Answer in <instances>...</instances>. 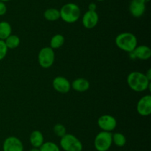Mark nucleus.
<instances>
[{"label": "nucleus", "instance_id": "412c9836", "mask_svg": "<svg viewBox=\"0 0 151 151\" xmlns=\"http://www.w3.org/2000/svg\"><path fill=\"white\" fill-rule=\"evenodd\" d=\"M39 150L40 151H60V147L52 142H44Z\"/></svg>", "mask_w": 151, "mask_h": 151}, {"label": "nucleus", "instance_id": "cd10ccee", "mask_svg": "<svg viewBox=\"0 0 151 151\" xmlns=\"http://www.w3.org/2000/svg\"><path fill=\"white\" fill-rule=\"evenodd\" d=\"M140 1H142L143 3H145V4H146V3L148 2V1H150V0H140Z\"/></svg>", "mask_w": 151, "mask_h": 151}, {"label": "nucleus", "instance_id": "4468645a", "mask_svg": "<svg viewBox=\"0 0 151 151\" xmlns=\"http://www.w3.org/2000/svg\"><path fill=\"white\" fill-rule=\"evenodd\" d=\"M71 87L75 91L83 93L89 89L90 83L86 78H78L71 83Z\"/></svg>", "mask_w": 151, "mask_h": 151}, {"label": "nucleus", "instance_id": "a211bd4d", "mask_svg": "<svg viewBox=\"0 0 151 151\" xmlns=\"http://www.w3.org/2000/svg\"><path fill=\"white\" fill-rule=\"evenodd\" d=\"M64 41L65 38L63 35L59 33L55 34V35H54L51 38L50 47H51V48H52L53 50H54V49H58L63 45Z\"/></svg>", "mask_w": 151, "mask_h": 151}, {"label": "nucleus", "instance_id": "9d476101", "mask_svg": "<svg viewBox=\"0 0 151 151\" xmlns=\"http://www.w3.org/2000/svg\"><path fill=\"white\" fill-rule=\"evenodd\" d=\"M52 87L57 92L60 93H69V90H71V83L69 82V80L65 77L58 76H56L52 81Z\"/></svg>", "mask_w": 151, "mask_h": 151}, {"label": "nucleus", "instance_id": "1a4fd4ad", "mask_svg": "<svg viewBox=\"0 0 151 151\" xmlns=\"http://www.w3.org/2000/svg\"><path fill=\"white\" fill-rule=\"evenodd\" d=\"M137 111L142 116H148L151 113V96L145 95L138 101Z\"/></svg>", "mask_w": 151, "mask_h": 151}, {"label": "nucleus", "instance_id": "bb28decb", "mask_svg": "<svg viewBox=\"0 0 151 151\" xmlns=\"http://www.w3.org/2000/svg\"><path fill=\"white\" fill-rule=\"evenodd\" d=\"M29 151H40L39 148H37V147H32Z\"/></svg>", "mask_w": 151, "mask_h": 151}, {"label": "nucleus", "instance_id": "7ed1b4c3", "mask_svg": "<svg viewBox=\"0 0 151 151\" xmlns=\"http://www.w3.org/2000/svg\"><path fill=\"white\" fill-rule=\"evenodd\" d=\"M60 10V18L66 23H75L79 20L81 15V10L79 6L75 3L69 2L63 4Z\"/></svg>", "mask_w": 151, "mask_h": 151}, {"label": "nucleus", "instance_id": "aec40b11", "mask_svg": "<svg viewBox=\"0 0 151 151\" xmlns=\"http://www.w3.org/2000/svg\"><path fill=\"white\" fill-rule=\"evenodd\" d=\"M112 142L116 147H122L126 144L127 139L125 135L121 133H115L112 134Z\"/></svg>", "mask_w": 151, "mask_h": 151}, {"label": "nucleus", "instance_id": "a878e982", "mask_svg": "<svg viewBox=\"0 0 151 151\" xmlns=\"http://www.w3.org/2000/svg\"><path fill=\"white\" fill-rule=\"evenodd\" d=\"M145 76H146V77H147V78H148V80H151V69H148V70L147 71V73H145Z\"/></svg>", "mask_w": 151, "mask_h": 151}, {"label": "nucleus", "instance_id": "6e6552de", "mask_svg": "<svg viewBox=\"0 0 151 151\" xmlns=\"http://www.w3.org/2000/svg\"><path fill=\"white\" fill-rule=\"evenodd\" d=\"M2 150L3 151H24V145L19 138L9 136L3 142Z\"/></svg>", "mask_w": 151, "mask_h": 151}, {"label": "nucleus", "instance_id": "423d86ee", "mask_svg": "<svg viewBox=\"0 0 151 151\" xmlns=\"http://www.w3.org/2000/svg\"><path fill=\"white\" fill-rule=\"evenodd\" d=\"M54 50L50 47H44L40 50L38 55V62L43 68H49L52 66L55 62Z\"/></svg>", "mask_w": 151, "mask_h": 151}, {"label": "nucleus", "instance_id": "dca6fc26", "mask_svg": "<svg viewBox=\"0 0 151 151\" xmlns=\"http://www.w3.org/2000/svg\"><path fill=\"white\" fill-rule=\"evenodd\" d=\"M12 34V28L10 23L6 21L0 22V39L5 40Z\"/></svg>", "mask_w": 151, "mask_h": 151}, {"label": "nucleus", "instance_id": "7c9ffc66", "mask_svg": "<svg viewBox=\"0 0 151 151\" xmlns=\"http://www.w3.org/2000/svg\"></svg>", "mask_w": 151, "mask_h": 151}, {"label": "nucleus", "instance_id": "6ab92c4d", "mask_svg": "<svg viewBox=\"0 0 151 151\" xmlns=\"http://www.w3.org/2000/svg\"><path fill=\"white\" fill-rule=\"evenodd\" d=\"M4 42H5L6 46L8 49H15L19 47L21 41L18 36L11 34L4 40Z\"/></svg>", "mask_w": 151, "mask_h": 151}, {"label": "nucleus", "instance_id": "f03ea898", "mask_svg": "<svg viewBox=\"0 0 151 151\" xmlns=\"http://www.w3.org/2000/svg\"><path fill=\"white\" fill-rule=\"evenodd\" d=\"M115 43L118 48L125 52L131 53L138 45L137 38L134 33L124 32L118 34L115 38Z\"/></svg>", "mask_w": 151, "mask_h": 151}, {"label": "nucleus", "instance_id": "39448f33", "mask_svg": "<svg viewBox=\"0 0 151 151\" xmlns=\"http://www.w3.org/2000/svg\"><path fill=\"white\" fill-rule=\"evenodd\" d=\"M112 144V133L111 132L100 131L94 138V146L97 151H108Z\"/></svg>", "mask_w": 151, "mask_h": 151}, {"label": "nucleus", "instance_id": "9b49d317", "mask_svg": "<svg viewBox=\"0 0 151 151\" xmlns=\"http://www.w3.org/2000/svg\"><path fill=\"white\" fill-rule=\"evenodd\" d=\"M131 59L148 60L151 56V49L148 46L137 45L132 52L129 53Z\"/></svg>", "mask_w": 151, "mask_h": 151}, {"label": "nucleus", "instance_id": "f257e3e1", "mask_svg": "<svg viewBox=\"0 0 151 151\" xmlns=\"http://www.w3.org/2000/svg\"><path fill=\"white\" fill-rule=\"evenodd\" d=\"M127 83L130 88L135 92H143L150 90V81L145 74L139 71H133L127 76Z\"/></svg>", "mask_w": 151, "mask_h": 151}, {"label": "nucleus", "instance_id": "5701e85b", "mask_svg": "<svg viewBox=\"0 0 151 151\" xmlns=\"http://www.w3.org/2000/svg\"><path fill=\"white\" fill-rule=\"evenodd\" d=\"M7 51H8V48L6 46L4 41L0 39V61L5 58V56H7Z\"/></svg>", "mask_w": 151, "mask_h": 151}, {"label": "nucleus", "instance_id": "20e7f679", "mask_svg": "<svg viewBox=\"0 0 151 151\" xmlns=\"http://www.w3.org/2000/svg\"><path fill=\"white\" fill-rule=\"evenodd\" d=\"M60 147L64 151H82L83 147L81 140L71 133L60 138Z\"/></svg>", "mask_w": 151, "mask_h": 151}, {"label": "nucleus", "instance_id": "f3484780", "mask_svg": "<svg viewBox=\"0 0 151 151\" xmlns=\"http://www.w3.org/2000/svg\"><path fill=\"white\" fill-rule=\"evenodd\" d=\"M44 17L47 21H50V22L58 20L60 18V10L54 7L47 9L44 13Z\"/></svg>", "mask_w": 151, "mask_h": 151}, {"label": "nucleus", "instance_id": "2eb2a0df", "mask_svg": "<svg viewBox=\"0 0 151 151\" xmlns=\"http://www.w3.org/2000/svg\"><path fill=\"white\" fill-rule=\"evenodd\" d=\"M29 142L32 147L39 148L44 142V135L39 130H34L29 135Z\"/></svg>", "mask_w": 151, "mask_h": 151}, {"label": "nucleus", "instance_id": "c85d7f7f", "mask_svg": "<svg viewBox=\"0 0 151 151\" xmlns=\"http://www.w3.org/2000/svg\"><path fill=\"white\" fill-rule=\"evenodd\" d=\"M1 1H3V2H7V1H10V0H0Z\"/></svg>", "mask_w": 151, "mask_h": 151}, {"label": "nucleus", "instance_id": "b1692460", "mask_svg": "<svg viewBox=\"0 0 151 151\" xmlns=\"http://www.w3.org/2000/svg\"><path fill=\"white\" fill-rule=\"evenodd\" d=\"M7 5L5 4V2L0 1V16H4L7 13Z\"/></svg>", "mask_w": 151, "mask_h": 151}, {"label": "nucleus", "instance_id": "f8f14e48", "mask_svg": "<svg viewBox=\"0 0 151 151\" xmlns=\"http://www.w3.org/2000/svg\"><path fill=\"white\" fill-rule=\"evenodd\" d=\"M99 22V16L97 11L88 10L82 17V24L86 29H92L95 28Z\"/></svg>", "mask_w": 151, "mask_h": 151}, {"label": "nucleus", "instance_id": "393cba45", "mask_svg": "<svg viewBox=\"0 0 151 151\" xmlns=\"http://www.w3.org/2000/svg\"><path fill=\"white\" fill-rule=\"evenodd\" d=\"M97 10V4L94 2H91L88 4V10H91V11H96Z\"/></svg>", "mask_w": 151, "mask_h": 151}, {"label": "nucleus", "instance_id": "4be33fe9", "mask_svg": "<svg viewBox=\"0 0 151 151\" xmlns=\"http://www.w3.org/2000/svg\"><path fill=\"white\" fill-rule=\"evenodd\" d=\"M53 132L55 134V136H57L58 137L61 138L64 135L66 134V129L64 125L58 123V124H56L54 126V127H53Z\"/></svg>", "mask_w": 151, "mask_h": 151}, {"label": "nucleus", "instance_id": "0eeeda50", "mask_svg": "<svg viewBox=\"0 0 151 151\" xmlns=\"http://www.w3.org/2000/svg\"><path fill=\"white\" fill-rule=\"evenodd\" d=\"M97 125L102 131L111 132L117 125L116 119L111 115H103L97 119Z\"/></svg>", "mask_w": 151, "mask_h": 151}, {"label": "nucleus", "instance_id": "c756f323", "mask_svg": "<svg viewBox=\"0 0 151 151\" xmlns=\"http://www.w3.org/2000/svg\"><path fill=\"white\" fill-rule=\"evenodd\" d=\"M97 1H105V0H97Z\"/></svg>", "mask_w": 151, "mask_h": 151}, {"label": "nucleus", "instance_id": "ddd939ff", "mask_svg": "<svg viewBox=\"0 0 151 151\" xmlns=\"http://www.w3.org/2000/svg\"><path fill=\"white\" fill-rule=\"evenodd\" d=\"M145 4L140 0H131L129 5V11L135 18H139L145 11Z\"/></svg>", "mask_w": 151, "mask_h": 151}]
</instances>
